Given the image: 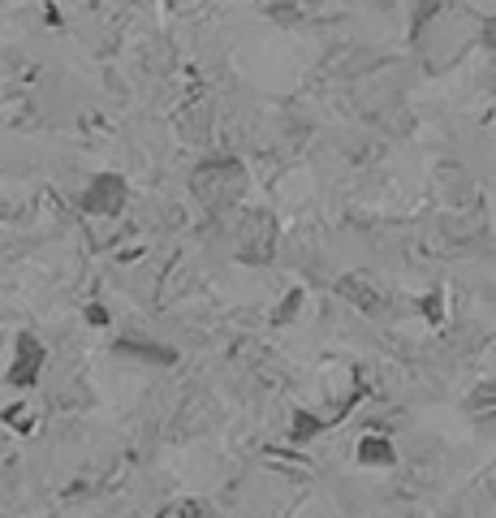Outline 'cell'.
Returning <instances> with one entry per match:
<instances>
[{"instance_id": "7a4b0ae2", "label": "cell", "mask_w": 496, "mask_h": 518, "mask_svg": "<svg viewBox=\"0 0 496 518\" xmlns=\"http://www.w3.org/2000/svg\"><path fill=\"white\" fill-rule=\"evenodd\" d=\"M488 44H492V48H496V18H492V22H488Z\"/></svg>"}, {"instance_id": "6da1fadb", "label": "cell", "mask_w": 496, "mask_h": 518, "mask_svg": "<svg viewBox=\"0 0 496 518\" xmlns=\"http://www.w3.org/2000/svg\"><path fill=\"white\" fill-rule=\"evenodd\" d=\"M121 203H126V182H121L117 173H100L91 182V190L82 195V208L87 212H100V216H113Z\"/></svg>"}]
</instances>
